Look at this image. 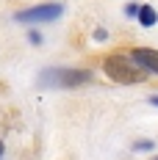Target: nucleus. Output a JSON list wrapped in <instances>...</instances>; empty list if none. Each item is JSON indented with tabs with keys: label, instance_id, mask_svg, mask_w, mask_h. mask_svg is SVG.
Returning <instances> with one entry per match:
<instances>
[{
	"label": "nucleus",
	"instance_id": "obj_1",
	"mask_svg": "<svg viewBox=\"0 0 158 160\" xmlns=\"http://www.w3.org/2000/svg\"><path fill=\"white\" fill-rule=\"evenodd\" d=\"M103 72L108 75V80L125 83V86H130V83H142V80L147 78V72H144L130 55H108V58L103 61Z\"/></svg>",
	"mask_w": 158,
	"mask_h": 160
},
{
	"label": "nucleus",
	"instance_id": "obj_2",
	"mask_svg": "<svg viewBox=\"0 0 158 160\" xmlns=\"http://www.w3.org/2000/svg\"><path fill=\"white\" fill-rule=\"evenodd\" d=\"M64 14V3H39L33 8L25 11H17L14 19L17 22H25V25H36V22H53Z\"/></svg>",
	"mask_w": 158,
	"mask_h": 160
},
{
	"label": "nucleus",
	"instance_id": "obj_3",
	"mask_svg": "<svg viewBox=\"0 0 158 160\" xmlns=\"http://www.w3.org/2000/svg\"><path fill=\"white\" fill-rule=\"evenodd\" d=\"M42 80L53 83V86H80V83L92 80V72L89 69H47Z\"/></svg>",
	"mask_w": 158,
	"mask_h": 160
},
{
	"label": "nucleus",
	"instance_id": "obj_4",
	"mask_svg": "<svg viewBox=\"0 0 158 160\" xmlns=\"http://www.w3.org/2000/svg\"><path fill=\"white\" fill-rule=\"evenodd\" d=\"M130 58L142 66L144 72H153V75H158V50L136 47V50H130Z\"/></svg>",
	"mask_w": 158,
	"mask_h": 160
},
{
	"label": "nucleus",
	"instance_id": "obj_5",
	"mask_svg": "<svg viewBox=\"0 0 158 160\" xmlns=\"http://www.w3.org/2000/svg\"><path fill=\"white\" fill-rule=\"evenodd\" d=\"M136 19H139V25H142V28H153V25L158 22V11L153 8V6H142V11H139Z\"/></svg>",
	"mask_w": 158,
	"mask_h": 160
},
{
	"label": "nucleus",
	"instance_id": "obj_6",
	"mask_svg": "<svg viewBox=\"0 0 158 160\" xmlns=\"http://www.w3.org/2000/svg\"><path fill=\"white\" fill-rule=\"evenodd\" d=\"M139 11H142V6H136V3H128L125 6V14L128 17H139Z\"/></svg>",
	"mask_w": 158,
	"mask_h": 160
},
{
	"label": "nucleus",
	"instance_id": "obj_7",
	"mask_svg": "<svg viewBox=\"0 0 158 160\" xmlns=\"http://www.w3.org/2000/svg\"><path fill=\"white\" fill-rule=\"evenodd\" d=\"M133 149H139V152H147V149H153V141H136Z\"/></svg>",
	"mask_w": 158,
	"mask_h": 160
},
{
	"label": "nucleus",
	"instance_id": "obj_8",
	"mask_svg": "<svg viewBox=\"0 0 158 160\" xmlns=\"http://www.w3.org/2000/svg\"><path fill=\"white\" fill-rule=\"evenodd\" d=\"M28 36H31V44H39V42H42V36H39V33H36V31H31V33H28Z\"/></svg>",
	"mask_w": 158,
	"mask_h": 160
},
{
	"label": "nucleus",
	"instance_id": "obj_9",
	"mask_svg": "<svg viewBox=\"0 0 158 160\" xmlns=\"http://www.w3.org/2000/svg\"><path fill=\"white\" fill-rule=\"evenodd\" d=\"M150 105H153V108H158V94H153V97H150Z\"/></svg>",
	"mask_w": 158,
	"mask_h": 160
},
{
	"label": "nucleus",
	"instance_id": "obj_10",
	"mask_svg": "<svg viewBox=\"0 0 158 160\" xmlns=\"http://www.w3.org/2000/svg\"><path fill=\"white\" fill-rule=\"evenodd\" d=\"M0 158H3V144H0Z\"/></svg>",
	"mask_w": 158,
	"mask_h": 160
},
{
	"label": "nucleus",
	"instance_id": "obj_11",
	"mask_svg": "<svg viewBox=\"0 0 158 160\" xmlns=\"http://www.w3.org/2000/svg\"><path fill=\"white\" fill-rule=\"evenodd\" d=\"M155 160H158V158H155Z\"/></svg>",
	"mask_w": 158,
	"mask_h": 160
}]
</instances>
